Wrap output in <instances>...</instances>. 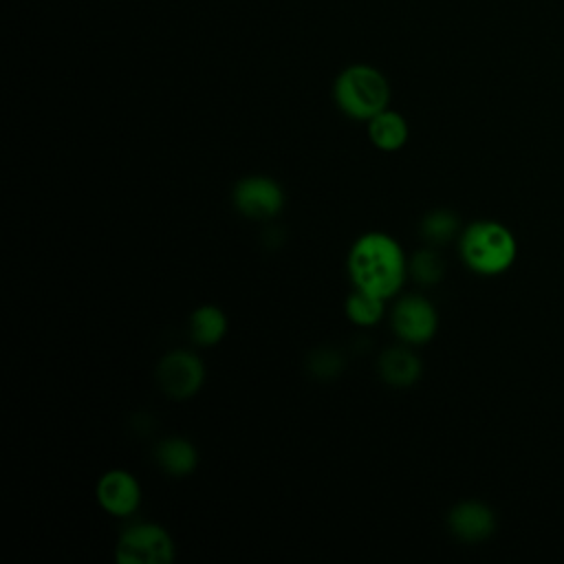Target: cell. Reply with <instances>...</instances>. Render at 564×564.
Masks as SVG:
<instances>
[{"label": "cell", "mask_w": 564, "mask_h": 564, "mask_svg": "<svg viewBox=\"0 0 564 564\" xmlns=\"http://www.w3.org/2000/svg\"><path fill=\"white\" fill-rule=\"evenodd\" d=\"M174 555L172 535L154 522L128 527L115 544V560L119 564H170Z\"/></svg>", "instance_id": "cell-4"}, {"label": "cell", "mask_w": 564, "mask_h": 564, "mask_svg": "<svg viewBox=\"0 0 564 564\" xmlns=\"http://www.w3.org/2000/svg\"><path fill=\"white\" fill-rule=\"evenodd\" d=\"M227 315L214 304H203L189 315V335L198 346H216L227 335Z\"/></svg>", "instance_id": "cell-13"}, {"label": "cell", "mask_w": 564, "mask_h": 564, "mask_svg": "<svg viewBox=\"0 0 564 564\" xmlns=\"http://www.w3.org/2000/svg\"><path fill=\"white\" fill-rule=\"evenodd\" d=\"M377 370H379V377L388 383V386H394V388H408L412 383H416V379L421 377V359L399 346V348H390V350H383L379 355V361H377Z\"/></svg>", "instance_id": "cell-10"}, {"label": "cell", "mask_w": 564, "mask_h": 564, "mask_svg": "<svg viewBox=\"0 0 564 564\" xmlns=\"http://www.w3.org/2000/svg\"><path fill=\"white\" fill-rule=\"evenodd\" d=\"M308 370L313 377L317 379H330L335 375H339V370L344 368V359L337 350L333 348H317L311 352L308 357Z\"/></svg>", "instance_id": "cell-17"}, {"label": "cell", "mask_w": 564, "mask_h": 564, "mask_svg": "<svg viewBox=\"0 0 564 564\" xmlns=\"http://www.w3.org/2000/svg\"><path fill=\"white\" fill-rule=\"evenodd\" d=\"M95 496L106 513L128 518L141 505V485L128 469H108L99 476Z\"/></svg>", "instance_id": "cell-8"}, {"label": "cell", "mask_w": 564, "mask_h": 564, "mask_svg": "<svg viewBox=\"0 0 564 564\" xmlns=\"http://www.w3.org/2000/svg\"><path fill=\"white\" fill-rule=\"evenodd\" d=\"M458 251L471 271L498 275L516 260V238L496 220H478L463 229Z\"/></svg>", "instance_id": "cell-3"}, {"label": "cell", "mask_w": 564, "mask_h": 564, "mask_svg": "<svg viewBox=\"0 0 564 564\" xmlns=\"http://www.w3.org/2000/svg\"><path fill=\"white\" fill-rule=\"evenodd\" d=\"M333 99L346 117L368 121L388 108L390 84L379 68L370 64H350L337 75Z\"/></svg>", "instance_id": "cell-2"}, {"label": "cell", "mask_w": 564, "mask_h": 564, "mask_svg": "<svg viewBox=\"0 0 564 564\" xmlns=\"http://www.w3.org/2000/svg\"><path fill=\"white\" fill-rule=\"evenodd\" d=\"M447 524L456 538L465 542H480L494 533L496 518L487 505L478 500H465L452 507L447 516Z\"/></svg>", "instance_id": "cell-9"}, {"label": "cell", "mask_w": 564, "mask_h": 564, "mask_svg": "<svg viewBox=\"0 0 564 564\" xmlns=\"http://www.w3.org/2000/svg\"><path fill=\"white\" fill-rule=\"evenodd\" d=\"M156 381L167 397L189 399L205 381V366L189 350H170L156 366Z\"/></svg>", "instance_id": "cell-7"}, {"label": "cell", "mask_w": 564, "mask_h": 564, "mask_svg": "<svg viewBox=\"0 0 564 564\" xmlns=\"http://www.w3.org/2000/svg\"><path fill=\"white\" fill-rule=\"evenodd\" d=\"M156 463L170 476H189L198 465V449L183 436H167L154 447Z\"/></svg>", "instance_id": "cell-12"}, {"label": "cell", "mask_w": 564, "mask_h": 564, "mask_svg": "<svg viewBox=\"0 0 564 564\" xmlns=\"http://www.w3.org/2000/svg\"><path fill=\"white\" fill-rule=\"evenodd\" d=\"M458 216L449 209H432L421 218L419 231L430 245H445L458 234Z\"/></svg>", "instance_id": "cell-15"}, {"label": "cell", "mask_w": 564, "mask_h": 564, "mask_svg": "<svg viewBox=\"0 0 564 564\" xmlns=\"http://www.w3.org/2000/svg\"><path fill=\"white\" fill-rule=\"evenodd\" d=\"M390 324L394 335L403 344H427L438 328L436 308L423 295H403L397 300L390 313Z\"/></svg>", "instance_id": "cell-5"}, {"label": "cell", "mask_w": 564, "mask_h": 564, "mask_svg": "<svg viewBox=\"0 0 564 564\" xmlns=\"http://www.w3.org/2000/svg\"><path fill=\"white\" fill-rule=\"evenodd\" d=\"M234 205L236 209L253 220L275 218L284 207V189L271 176L253 174L245 176L234 187Z\"/></svg>", "instance_id": "cell-6"}, {"label": "cell", "mask_w": 564, "mask_h": 564, "mask_svg": "<svg viewBox=\"0 0 564 564\" xmlns=\"http://www.w3.org/2000/svg\"><path fill=\"white\" fill-rule=\"evenodd\" d=\"M344 311H346V317L366 328V326H375L381 322L383 313H386V300L383 297H377L368 291H361V289H355L348 297H346V304H344Z\"/></svg>", "instance_id": "cell-14"}, {"label": "cell", "mask_w": 564, "mask_h": 564, "mask_svg": "<svg viewBox=\"0 0 564 564\" xmlns=\"http://www.w3.org/2000/svg\"><path fill=\"white\" fill-rule=\"evenodd\" d=\"M408 271L419 284L434 286L436 282H441L445 267H443V258L434 249H421L408 262Z\"/></svg>", "instance_id": "cell-16"}, {"label": "cell", "mask_w": 564, "mask_h": 564, "mask_svg": "<svg viewBox=\"0 0 564 564\" xmlns=\"http://www.w3.org/2000/svg\"><path fill=\"white\" fill-rule=\"evenodd\" d=\"M346 269L355 289L383 300L394 297L410 273L401 245L383 231L359 236L348 251Z\"/></svg>", "instance_id": "cell-1"}, {"label": "cell", "mask_w": 564, "mask_h": 564, "mask_svg": "<svg viewBox=\"0 0 564 564\" xmlns=\"http://www.w3.org/2000/svg\"><path fill=\"white\" fill-rule=\"evenodd\" d=\"M410 126L405 117L397 110H381L372 119H368V139L375 148L383 152H397L408 143Z\"/></svg>", "instance_id": "cell-11"}]
</instances>
